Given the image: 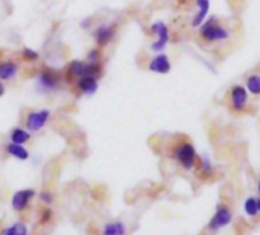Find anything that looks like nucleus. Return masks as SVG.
<instances>
[{
	"label": "nucleus",
	"mask_w": 260,
	"mask_h": 235,
	"mask_svg": "<svg viewBox=\"0 0 260 235\" xmlns=\"http://www.w3.org/2000/svg\"><path fill=\"white\" fill-rule=\"evenodd\" d=\"M0 235H15V232H14V227L12 226H9V227H5L3 230H2V233Z\"/></svg>",
	"instance_id": "obj_25"
},
{
	"label": "nucleus",
	"mask_w": 260,
	"mask_h": 235,
	"mask_svg": "<svg viewBox=\"0 0 260 235\" xmlns=\"http://www.w3.org/2000/svg\"><path fill=\"white\" fill-rule=\"evenodd\" d=\"M49 118H50V111L46 110V108L30 111L26 116V128L29 131H40L47 124Z\"/></svg>",
	"instance_id": "obj_7"
},
{
	"label": "nucleus",
	"mask_w": 260,
	"mask_h": 235,
	"mask_svg": "<svg viewBox=\"0 0 260 235\" xmlns=\"http://www.w3.org/2000/svg\"><path fill=\"white\" fill-rule=\"evenodd\" d=\"M257 203H258V212H260V198H257Z\"/></svg>",
	"instance_id": "obj_28"
},
{
	"label": "nucleus",
	"mask_w": 260,
	"mask_h": 235,
	"mask_svg": "<svg viewBox=\"0 0 260 235\" xmlns=\"http://www.w3.org/2000/svg\"><path fill=\"white\" fill-rule=\"evenodd\" d=\"M75 85L76 89L84 93V95H93L96 93L97 87H99V82H97V76H81L79 79L75 81Z\"/></svg>",
	"instance_id": "obj_13"
},
{
	"label": "nucleus",
	"mask_w": 260,
	"mask_h": 235,
	"mask_svg": "<svg viewBox=\"0 0 260 235\" xmlns=\"http://www.w3.org/2000/svg\"><path fill=\"white\" fill-rule=\"evenodd\" d=\"M3 93H5V85H3V84L0 82V96H2Z\"/></svg>",
	"instance_id": "obj_27"
},
{
	"label": "nucleus",
	"mask_w": 260,
	"mask_h": 235,
	"mask_svg": "<svg viewBox=\"0 0 260 235\" xmlns=\"http://www.w3.org/2000/svg\"><path fill=\"white\" fill-rule=\"evenodd\" d=\"M126 224L123 221H109L103 226L102 235H125Z\"/></svg>",
	"instance_id": "obj_17"
},
{
	"label": "nucleus",
	"mask_w": 260,
	"mask_h": 235,
	"mask_svg": "<svg viewBox=\"0 0 260 235\" xmlns=\"http://www.w3.org/2000/svg\"><path fill=\"white\" fill-rule=\"evenodd\" d=\"M6 153L11 154L12 157L18 159V160H27L29 159V151L24 148V145H20V143H12L9 142L6 145Z\"/></svg>",
	"instance_id": "obj_16"
},
{
	"label": "nucleus",
	"mask_w": 260,
	"mask_h": 235,
	"mask_svg": "<svg viewBox=\"0 0 260 235\" xmlns=\"http://www.w3.org/2000/svg\"><path fill=\"white\" fill-rule=\"evenodd\" d=\"M29 139H30V133H29V130H27V128L24 130V128L17 127V128H14V130L11 131V134H9V140H11L12 143L24 145Z\"/></svg>",
	"instance_id": "obj_18"
},
{
	"label": "nucleus",
	"mask_w": 260,
	"mask_h": 235,
	"mask_svg": "<svg viewBox=\"0 0 260 235\" xmlns=\"http://www.w3.org/2000/svg\"><path fill=\"white\" fill-rule=\"evenodd\" d=\"M195 6H196V12L192 17L190 23L193 27H199L207 20V15L210 12V0H196Z\"/></svg>",
	"instance_id": "obj_12"
},
{
	"label": "nucleus",
	"mask_w": 260,
	"mask_h": 235,
	"mask_svg": "<svg viewBox=\"0 0 260 235\" xmlns=\"http://www.w3.org/2000/svg\"><path fill=\"white\" fill-rule=\"evenodd\" d=\"M245 89L252 96H260V73H251L245 79Z\"/></svg>",
	"instance_id": "obj_15"
},
{
	"label": "nucleus",
	"mask_w": 260,
	"mask_h": 235,
	"mask_svg": "<svg viewBox=\"0 0 260 235\" xmlns=\"http://www.w3.org/2000/svg\"><path fill=\"white\" fill-rule=\"evenodd\" d=\"M147 69L154 73H160V75H166L170 72L172 69V64H170V60L166 53L163 52H158L147 64Z\"/></svg>",
	"instance_id": "obj_9"
},
{
	"label": "nucleus",
	"mask_w": 260,
	"mask_h": 235,
	"mask_svg": "<svg viewBox=\"0 0 260 235\" xmlns=\"http://www.w3.org/2000/svg\"><path fill=\"white\" fill-rule=\"evenodd\" d=\"M21 55H23V60H26V61H36L38 56H40L38 52H35V50H32L29 47H24L23 52H21Z\"/></svg>",
	"instance_id": "obj_21"
},
{
	"label": "nucleus",
	"mask_w": 260,
	"mask_h": 235,
	"mask_svg": "<svg viewBox=\"0 0 260 235\" xmlns=\"http://www.w3.org/2000/svg\"><path fill=\"white\" fill-rule=\"evenodd\" d=\"M62 82V75L53 67H44L38 75V84L44 90H56Z\"/></svg>",
	"instance_id": "obj_5"
},
{
	"label": "nucleus",
	"mask_w": 260,
	"mask_h": 235,
	"mask_svg": "<svg viewBox=\"0 0 260 235\" xmlns=\"http://www.w3.org/2000/svg\"><path fill=\"white\" fill-rule=\"evenodd\" d=\"M199 37L205 43H220L227 41L231 37V34L225 26L219 23L216 17H211L199 26Z\"/></svg>",
	"instance_id": "obj_2"
},
{
	"label": "nucleus",
	"mask_w": 260,
	"mask_h": 235,
	"mask_svg": "<svg viewBox=\"0 0 260 235\" xmlns=\"http://www.w3.org/2000/svg\"><path fill=\"white\" fill-rule=\"evenodd\" d=\"M87 61L90 63H100V50L96 47V49H91L87 55Z\"/></svg>",
	"instance_id": "obj_22"
},
{
	"label": "nucleus",
	"mask_w": 260,
	"mask_h": 235,
	"mask_svg": "<svg viewBox=\"0 0 260 235\" xmlns=\"http://www.w3.org/2000/svg\"><path fill=\"white\" fill-rule=\"evenodd\" d=\"M40 198H41V201H44V203L50 204V203L53 201V194H52V192H49V191H43V192L40 194Z\"/></svg>",
	"instance_id": "obj_24"
},
{
	"label": "nucleus",
	"mask_w": 260,
	"mask_h": 235,
	"mask_svg": "<svg viewBox=\"0 0 260 235\" xmlns=\"http://www.w3.org/2000/svg\"><path fill=\"white\" fill-rule=\"evenodd\" d=\"M43 212H44V214H43V218H41L43 221H47V220L52 218V211H50V209H46V211H43Z\"/></svg>",
	"instance_id": "obj_26"
},
{
	"label": "nucleus",
	"mask_w": 260,
	"mask_h": 235,
	"mask_svg": "<svg viewBox=\"0 0 260 235\" xmlns=\"http://www.w3.org/2000/svg\"><path fill=\"white\" fill-rule=\"evenodd\" d=\"M151 32L157 35V40L151 44V49L154 52H163L170 40V32H169V27L164 21H155L151 24Z\"/></svg>",
	"instance_id": "obj_4"
},
{
	"label": "nucleus",
	"mask_w": 260,
	"mask_h": 235,
	"mask_svg": "<svg viewBox=\"0 0 260 235\" xmlns=\"http://www.w3.org/2000/svg\"><path fill=\"white\" fill-rule=\"evenodd\" d=\"M35 197V191L33 189H20L12 195L11 200V206L12 209H15L17 212H21L27 208L29 201Z\"/></svg>",
	"instance_id": "obj_11"
},
{
	"label": "nucleus",
	"mask_w": 260,
	"mask_h": 235,
	"mask_svg": "<svg viewBox=\"0 0 260 235\" xmlns=\"http://www.w3.org/2000/svg\"><path fill=\"white\" fill-rule=\"evenodd\" d=\"M102 73V64L100 63H90V61H81L73 60L65 67V78L70 82H75L81 76H100Z\"/></svg>",
	"instance_id": "obj_1"
},
{
	"label": "nucleus",
	"mask_w": 260,
	"mask_h": 235,
	"mask_svg": "<svg viewBox=\"0 0 260 235\" xmlns=\"http://www.w3.org/2000/svg\"><path fill=\"white\" fill-rule=\"evenodd\" d=\"M116 24L109 23V24H100L96 31H94V41L99 47H105L116 35Z\"/></svg>",
	"instance_id": "obj_8"
},
{
	"label": "nucleus",
	"mask_w": 260,
	"mask_h": 235,
	"mask_svg": "<svg viewBox=\"0 0 260 235\" xmlns=\"http://www.w3.org/2000/svg\"><path fill=\"white\" fill-rule=\"evenodd\" d=\"M201 172L205 175H210L213 172V163L210 162V159L207 156L201 157Z\"/></svg>",
	"instance_id": "obj_20"
},
{
	"label": "nucleus",
	"mask_w": 260,
	"mask_h": 235,
	"mask_svg": "<svg viewBox=\"0 0 260 235\" xmlns=\"http://www.w3.org/2000/svg\"><path fill=\"white\" fill-rule=\"evenodd\" d=\"M18 72V64L15 61H3L0 63V79L8 81L12 79Z\"/></svg>",
	"instance_id": "obj_14"
},
{
	"label": "nucleus",
	"mask_w": 260,
	"mask_h": 235,
	"mask_svg": "<svg viewBox=\"0 0 260 235\" xmlns=\"http://www.w3.org/2000/svg\"><path fill=\"white\" fill-rule=\"evenodd\" d=\"M258 192H260V179H258Z\"/></svg>",
	"instance_id": "obj_29"
},
{
	"label": "nucleus",
	"mask_w": 260,
	"mask_h": 235,
	"mask_svg": "<svg viewBox=\"0 0 260 235\" xmlns=\"http://www.w3.org/2000/svg\"><path fill=\"white\" fill-rule=\"evenodd\" d=\"M243 209H245L246 215H249V217L257 215V214H258V203H257V198H254V197L246 198L245 203H243Z\"/></svg>",
	"instance_id": "obj_19"
},
{
	"label": "nucleus",
	"mask_w": 260,
	"mask_h": 235,
	"mask_svg": "<svg viewBox=\"0 0 260 235\" xmlns=\"http://www.w3.org/2000/svg\"><path fill=\"white\" fill-rule=\"evenodd\" d=\"M173 157L184 169H192L196 163V150L190 142H181L173 148Z\"/></svg>",
	"instance_id": "obj_3"
},
{
	"label": "nucleus",
	"mask_w": 260,
	"mask_h": 235,
	"mask_svg": "<svg viewBox=\"0 0 260 235\" xmlns=\"http://www.w3.org/2000/svg\"><path fill=\"white\" fill-rule=\"evenodd\" d=\"M12 227H14L15 235H29L27 226H26V224H23V223H14V224H12Z\"/></svg>",
	"instance_id": "obj_23"
},
{
	"label": "nucleus",
	"mask_w": 260,
	"mask_h": 235,
	"mask_svg": "<svg viewBox=\"0 0 260 235\" xmlns=\"http://www.w3.org/2000/svg\"><path fill=\"white\" fill-rule=\"evenodd\" d=\"M248 104V92L245 89V85L240 84H234L230 89V105L234 111L240 113L246 108Z\"/></svg>",
	"instance_id": "obj_6"
},
{
	"label": "nucleus",
	"mask_w": 260,
	"mask_h": 235,
	"mask_svg": "<svg viewBox=\"0 0 260 235\" xmlns=\"http://www.w3.org/2000/svg\"><path fill=\"white\" fill-rule=\"evenodd\" d=\"M231 218H233L231 211H230L227 206H222V204H220V206H217V211H216L214 217L210 220L208 229L217 230V229H220V227H225L227 224L231 223Z\"/></svg>",
	"instance_id": "obj_10"
}]
</instances>
